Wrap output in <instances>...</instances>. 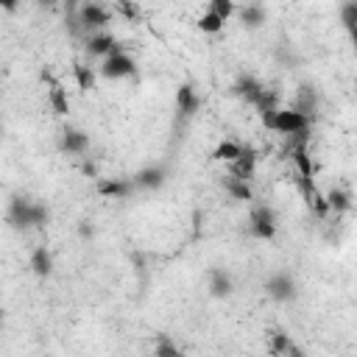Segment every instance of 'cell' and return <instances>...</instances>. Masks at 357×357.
I'll return each instance as SVG.
<instances>
[{
	"label": "cell",
	"mask_w": 357,
	"mask_h": 357,
	"mask_svg": "<svg viewBox=\"0 0 357 357\" xmlns=\"http://www.w3.org/2000/svg\"><path fill=\"white\" fill-rule=\"evenodd\" d=\"M8 223L14 229H31V226H45L47 223V206L39 201L28 198H14L8 206Z\"/></svg>",
	"instance_id": "obj_1"
},
{
	"label": "cell",
	"mask_w": 357,
	"mask_h": 357,
	"mask_svg": "<svg viewBox=\"0 0 357 357\" xmlns=\"http://www.w3.org/2000/svg\"><path fill=\"white\" fill-rule=\"evenodd\" d=\"M262 123H265L271 131H276V134L293 137V134L310 131L312 117H307V114H301V112H296V109H279V112H273L271 117H265Z\"/></svg>",
	"instance_id": "obj_2"
},
{
	"label": "cell",
	"mask_w": 357,
	"mask_h": 357,
	"mask_svg": "<svg viewBox=\"0 0 357 357\" xmlns=\"http://www.w3.org/2000/svg\"><path fill=\"white\" fill-rule=\"evenodd\" d=\"M78 25L86 31V33H100V31H106V25L112 22V14H109V8H103V6H98V3H84L81 8H78Z\"/></svg>",
	"instance_id": "obj_3"
},
{
	"label": "cell",
	"mask_w": 357,
	"mask_h": 357,
	"mask_svg": "<svg viewBox=\"0 0 357 357\" xmlns=\"http://www.w3.org/2000/svg\"><path fill=\"white\" fill-rule=\"evenodd\" d=\"M248 229L257 240H273L276 237V215L271 206H254L248 218Z\"/></svg>",
	"instance_id": "obj_4"
},
{
	"label": "cell",
	"mask_w": 357,
	"mask_h": 357,
	"mask_svg": "<svg viewBox=\"0 0 357 357\" xmlns=\"http://www.w3.org/2000/svg\"><path fill=\"white\" fill-rule=\"evenodd\" d=\"M134 61H131V56L128 53H123V50H117V53H112L109 59H103L100 61V67H98V73L103 75V78H109V81H120V78H128V75H134Z\"/></svg>",
	"instance_id": "obj_5"
},
{
	"label": "cell",
	"mask_w": 357,
	"mask_h": 357,
	"mask_svg": "<svg viewBox=\"0 0 357 357\" xmlns=\"http://www.w3.org/2000/svg\"><path fill=\"white\" fill-rule=\"evenodd\" d=\"M86 53L89 56H100V59H109L112 53H117L120 47H117V39H114V33H109V31H100V33H89L86 36Z\"/></svg>",
	"instance_id": "obj_6"
},
{
	"label": "cell",
	"mask_w": 357,
	"mask_h": 357,
	"mask_svg": "<svg viewBox=\"0 0 357 357\" xmlns=\"http://www.w3.org/2000/svg\"><path fill=\"white\" fill-rule=\"evenodd\" d=\"M198 109H201L198 92L192 89V84H181L178 92H176V112H178V117H181V120H190Z\"/></svg>",
	"instance_id": "obj_7"
},
{
	"label": "cell",
	"mask_w": 357,
	"mask_h": 357,
	"mask_svg": "<svg viewBox=\"0 0 357 357\" xmlns=\"http://www.w3.org/2000/svg\"><path fill=\"white\" fill-rule=\"evenodd\" d=\"M265 290L273 301H290L296 296V282L287 276V273H273L268 282H265Z\"/></svg>",
	"instance_id": "obj_8"
},
{
	"label": "cell",
	"mask_w": 357,
	"mask_h": 357,
	"mask_svg": "<svg viewBox=\"0 0 357 357\" xmlns=\"http://www.w3.org/2000/svg\"><path fill=\"white\" fill-rule=\"evenodd\" d=\"M262 92H265V86H262L257 78H251V75H240V78H237V84H234V95H237L240 100L251 103V106H257V103H259Z\"/></svg>",
	"instance_id": "obj_9"
},
{
	"label": "cell",
	"mask_w": 357,
	"mask_h": 357,
	"mask_svg": "<svg viewBox=\"0 0 357 357\" xmlns=\"http://www.w3.org/2000/svg\"><path fill=\"white\" fill-rule=\"evenodd\" d=\"M42 78H45V81L50 84V92H47V98H50V109H53V112H56L59 117H64V114L70 112V100H67V89H64V86H61V84H59V81H56V78H53V75H50L47 70L42 73Z\"/></svg>",
	"instance_id": "obj_10"
},
{
	"label": "cell",
	"mask_w": 357,
	"mask_h": 357,
	"mask_svg": "<svg viewBox=\"0 0 357 357\" xmlns=\"http://www.w3.org/2000/svg\"><path fill=\"white\" fill-rule=\"evenodd\" d=\"M290 159H293V165H296L298 184H310V181H312V176H315V165H312V156H310L307 145L293 148V151H290Z\"/></svg>",
	"instance_id": "obj_11"
},
{
	"label": "cell",
	"mask_w": 357,
	"mask_h": 357,
	"mask_svg": "<svg viewBox=\"0 0 357 357\" xmlns=\"http://www.w3.org/2000/svg\"><path fill=\"white\" fill-rule=\"evenodd\" d=\"M59 145H61L64 153H84L89 148V137L84 131H78V128H64Z\"/></svg>",
	"instance_id": "obj_12"
},
{
	"label": "cell",
	"mask_w": 357,
	"mask_h": 357,
	"mask_svg": "<svg viewBox=\"0 0 357 357\" xmlns=\"http://www.w3.org/2000/svg\"><path fill=\"white\" fill-rule=\"evenodd\" d=\"M254 170H257V151H254V148H243V153H240V159L231 165V173H229V176L248 181V178L254 176Z\"/></svg>",
	"instance_id": "obj_13"
},
{
	"label": "cell",
	"mask_w": 357,
	"mask_h": 357,
	"mask_svg": "<svg viewBox=\"0 0 357 357\" xmlns=\"http://www.w3.org/2000/svg\"><path fill=\"white\" fill-rule=\"evenodd\" d=\"M131 181H134V187H139V190H159V187L165 184V170L156 167V165H153V167H142Z\"/></svg>",
	"instance_id": "obj_14"
},
{
	"label": "cell",
	"mask_w": 357,
	"mask_h": 357,
	"mask_svg": "<svg viewBox=\"0 0 357 357\" xmlns=\"http://www.w3.org/2000/svg\"><path fill=\"white\" fill-rule=\"evenodd\" d=\"M131 190H134V181H126V178H100L98 181V192L103 198H126Z\"/></svg>",
	"instance_id": "obj_15"
},
{
	"label": "cell",
	"mask_w": 357,
	"mask_h": 357,
	"mask_svg": "<svg viewBox=\"0 0 357 357\" xmlns=\"http://www.w3.org/2000/svg\"><path fill=\"white\" fill-rule=\"evenodd\" d=\"M240 153H243V145H240V142H234V139H220V142L215 145V151H212V159H215V162H229V165H234V162L240 159Z\"/></svg>",
	"instance_id": "obj_16"
},
{
	"label": "cell",
	"mask_w": 357,
	"mask_h": 357,
	"mask_svg": "<svg viewBox=\"0 0 357 357\" xmlns=\"http://www.w3.org/2000/svg\"><path fill=\"white\" fill-rule=\"evenodd\" d=\"M223 190H226L234 201H254V190H251V184L243 181V178L226 176V178H223Z\"/></svg>",
	"instance_id": "obj_17"
},
{
	"label": "cell",
	"mask_w": 357,
	"mask_h": 357,
	"mask_svg": "<svg viewBox=\"0 0 357 357\" xmlns=\"http://www.w3.org/2000/svg\"><path fill=\"white\" fill-rule=\"evenodd\" d=\"M231 290H234L231 276L226 271H212V276H209V293L215 298H226V296H231Z\"/></svg>",
	"instance_id": "obj_18"
},
{
	"label": "cell",
	"mask_w": 357,
	"mask_h": 357,
	"mask_svg": "<svg viewBox=\"0 0 357 357\" xmlns=\"http://www.w3.org/2000/svg\"><path fill=\"white\" fill-rule=\"evenodd\" d=\"M31 271H33L36 276H50V273H53V254H50L45 245H39V248L31 254Z\"/></svg>",
	"instance_id": "obj_19"
},
{
	"label": "cell",
	"mask_w": 357,
	"mask_h": 357,
	"mask_svg": "<svg viewBox=\"0 0 357 357\" xmlns=\"http://www.w3.org/2000/svg\"><path fill=\"white\" fill-rule=\"evenodd\" d=\"M237 14H240V22H243L245 28H259V25L265 22V8H262L259 3H248V6H243Z\"/></svg>",
	"instance_id": "obj_20"
},
{
	"label": "cell",
	"mask_w": 357,
	"mask_h": 357,
	"mask_svg": "<svg viewBox=\"0 0 357 357\" xmlns=\"http://www.w3.org/2000/svg\"><path fill=\"white\" fill-rule=\"evenodd\" d=\"M324 198H326V206H329V212H335V215H340V212H346V209L351 206V198H349V192H346V190H337V187H335V190H329Z\"/></svg>",
	"instance_id": "obj_21"
},
{
	"label": "cell",
	"mask_w": 357,
	"mask_h": 357,
	"mask_svg": "<svg viewBox=\"0 0 357 357\" xmlns=\"http://www.w3.org/2000/svg\"><path fill=\"white\" fill-rule=\"evenodd\" d=\"M73 75H75V84H78V89H92L95 86V70L89 67V64H84V61H75V67H73Z\"/></svg>",
	"instance_id": "obj_22"
},
{
	"label": "cell",
	"mask_w": 357,
	"mask_h": 357,
	"mask_svg": "<svg viewBox=\"0 0 357 357\" xmlns=\"http://www.w3.org/2000/svg\"><path fill=\"white\" fill-rule=\"evenodd\" d=\"M153 357H181V349L170 340V335H156V349Z\"/></svg>",
	"instance_id": "obj_23"
},
{
	"label": "cell",
	"mask_w": 357,
	"mask_h": 357,
	"mask_svg": "<svg viewBox=\"0 0 357 357\" xmlns=\"http://www.w3.org/2000/svg\"><path fill=\"white\" fill-rule=\"evenodd\" d=\"M223 25H226V22H223L218 14H212L209 8L198 17V28H201L204 33H218V31H223Z\"/></svg>",
	"instance_id": "obj_24"
},
{
	"label": "cell",
	"mask_w": 357,
	"mask_h": 357,
	"mask_svg": "<svg viewBox=\"0 0 357 357\" xmlns=\"http://www.w3.org/2000/svg\"><path fill=\"white\" fill-rule=\"evenodd\" d=\"M209 11L218 14V17L226 22L231 14H237V6H234L231 0H209Z\"/></svg>",
	"instance_id": "obj_25"
},
{
	"label": "cell",
	"mask_w": 357,
	"mask_h": 357,
	"mask_svg": "<svg viewBox=\"0 0 357 357\" xmlns=\"http://www.w3.org/2000/svg\"><path fill=\"white\" fill-rule=\"evenodd\" d=\"M290 343H293L290 335H284L282 329L271 332V351H273V354H282V357H284V351L290 349Z\"/></svg>",
	"instance_id": "obj_26"
},
{
	"label": "cell",
	"mask_w": 357,
	"mask_h": 357,
	"mask_svg": "<svg viewBox=\"0 0 357 357\" xmlns=\"http://www.w3.org/2000/svg\"><path fill=\"white\" fill-rule=\"evenodd\" d=\"M340 22L346 31H351L357 25V3H343L340 6Z\"/></svg>",
	"instance_id": "obj_27"
},
{
	"label": "cell",
	"mask_w": 357,
	"mask_h": 357,
	"mask_svg": "<svg viewBox=\"0 0 357 357\" xmlns=\"http://www.w3.org/2000/svg\"><path fill=\"white\" fill-rule=\"evenodd\" d=\"M117 11H123L128 20H137L139 17V6L137 3H117Z\"/></svg>",
	"instance_id": "obj_28"
},
{
	"label": "cell",
	"mask_w": 357,
	"mask_h": 357,
	"mask_svg": "<svg viewBox=\"0 0 357 357\" xmlns=\"http://www.w3.org/2000/svg\"><path fill=\"white\" fill-rule=\"evenodd\" d=\"M284 357H307V354H304V349L298 343H290V349L284 351Z\"/></svg>",
	"instance_id": "obj_29"
},
{
	"label": "cell",
	"mask_w": 357,
	"mask_h": 357,
	"mask_svg": "<svg viewBox=\"0 0 357 357\" xmlns=\"http://www.w3.org/2000/svg\"><path fill=\"white\" fill-rule=\"evenodd\" d=\"M78 231H81V237H92V234H95V229H92V226H89L86 220H84V223L78 226Z\"/></svg>",
	"instance_id": "obj_30"
},
{
	"label": "cell",
	"mask_w": 357,
	"mask_h": 357,
	"mask_svg": "<svg viewBox=\"0 0 357 357\" xmlns=\"http://www.w3.org/2000/svg\"><path fill=\"white\" fill-rule=\"evenodd\" d=\"M349 36H351V42H354V45H357V25H354V28H351V31H349Z\"/></svg>",
	"instance_id": "obj_31"
}]
</instances>
